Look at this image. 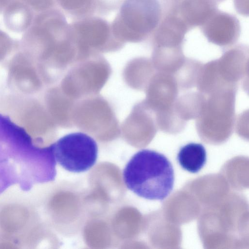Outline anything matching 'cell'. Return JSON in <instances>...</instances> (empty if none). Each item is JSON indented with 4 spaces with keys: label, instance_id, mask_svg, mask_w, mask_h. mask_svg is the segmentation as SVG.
Returning a JSON list of instances; mask_svg holds the SVG:
<instances>
[{
    "label": "cell",
    "instance_id": "cell-1",
    "mask_svg": "<svg viewBox=\"0 0 249 249\" xmlns=\"http://www.w3.org/2000/svg\"><path fill=\"white\" fill-rule=\"evenodd\" d=\"M56 165L52 144L37 145L22 127L0 113V195L14 185L26 192L54 180Z\"/></svg>",
    "mask_w": 249,
    "mask_h": 249
},
{
    "label": "cell",
    "instance_id": "cell-2",
    "mask_svg": "<svg viewBox=\"0 0 249 249\" xmlns=\"http://www.w3.org/2000/svg\"><path fill=\"white\" fill-rule=\"evenodd\" d=\"M127 187L140 197L162 200L172 192L174 173L172 165L163 154L143 149L135 153L123 170Z\"/></svg>",
    "mask_w": 249,
    "mask_h": 249
},
{
    "label": "cell",
    "instance_id": "cell-3",
    "mask_svg": "<svg viewBox=\"0 0 249 249\" xmlns=\"http://www.w3.org/2000/svg\"><path fill=\"white\" fill-rule=\"evenodd\" d=\"M0 195V248L33 249L37 245V217L32 196Z\"/></svg>",
    "mask_w": 249,
    "mask_h": 249
},
{
    "label": "cell",
    "instance_id": "cell-4",
    "mask_svg": "<svg viewBox=\"0 0 249 249\" xmlns=\"http://www.w3.org/2000/svg\"><path fill=\"white\" fill-rule=\"evenodd\" d=\"M70 28L62 11L55 7L38 13L24 32L19 49L41 65L68 42Z\"/></svg>",
    "mask_w": 249,
    "mask_h": 249
},
{
    "label": "cell",
    "instance_id": "cell-5",
    "mask_svg": "<svg viewBox=\"0 0 249 249\" xmlns=\"http://www.w3.org/2000/svg\"><path fill=\"white\" fill-rule=\"evenodd\" d=\"M161 16L157 0H124L111 23L112 31L122 43L140 42L153 33Z\"/></svg>",
    "mask_w": 249,
    "mask_h": 249
},
{
    "label": "cell",
    "instance_id": "cell-6",
    "mask_svg": "<svg viewBox=\"0 0 249 249\" xmlns=\"http://www.w3.org/2000/svg\"><path fill=\"white\" fill-rule=\"evenodd\" d=\"M58 163L74 173L86 171L95 164L98 147L96 141L82 132L67 134L52 144Z\"/></svg>",
    "mask_w": 249,
    "mask_h": 249
},
{
    "label": "cell",
    "instance_id": "cell-7",
    "mask_svg": "<svg viewBox=\"0 0 249 249\" xmlns=\"http://www.w3.org/2000/svg\"><path fill=\"white\" fill-rule=\"evenodd\" d=\"M10 118L22 127L38 146L43 145L42 136L49 128L47 114L43 107L33 96L15 93L6 98Z\"/></svg>",
    "mask_w": 249,
    "mask_h": 249
},
{
    "label": "cell",
    "instance_id": "cell-8",
    "mask_svg": "<svg viewBox=\"0 0 249 249\" xmlns=\"http://www.w3.org/2000/svg\"><path fill=\"white\" fill-rule=\"evenodd\" d=\"M7 70V83L15 93L33 96L44 80L38 63L19 48L3 62Z\"/></svg>",
    "mask_w": 249,
    "mask_h": 249
},
{
    "label": "cell",
    "instance_id": "cell-9",
    "mask_svg": "<svg viewBox=\"0 0 249 249\" xmlns=\"http://www.w3.org/2000/svg\"><path fill=\"white\" fill-rule=\"evenodd\" d=\"M70 26L76 47L81 50L110 49L122 45L114 36L111 23L99 17L77 20Z\"/></svg>",
    "mask_w": 249,
    "mask_h": 249
},
{
    "label": "cell",
    "instance_id": "cell-10",
    "mask_svg": "<svg viewBox=\"0 0 249 249\" xmlns=\"http://www.w3.org/2000/svg\"><path fill=\"white\" fill-rule=\"evenodd\" d=\"M201 27L204 36L211 42L221 46L234 43L241 33L238 19L233 15L218 9Z\"/></svg>",
    "mask_w": 249,
    "mask_h": 249
},
{
    "label": "cell",
    "instance_id": "cell-11",
    "mask_svg": "<svg viewBox=\"0 0 249 249\" xmlns=\"http://www.w3.org/2000/svg\"><path fill=\"white\" fill-rule=\"evenodd\" d=\"M190 30L172 6L153 32L154 39L159 47H178Z\"/></svg>",
    "mask_w": 249,
    "mask_h": 249
},
{
    "label": "cell",
    "instance_id": "cell-12",
    "mask_svg": "<svg viewBox=\"0 0 249 249\" xmlns=\"http://www.w3.org/2000/svg\"><path fill=\"white\" fill-rule=\"evenodd\" d=\"M213 0H179L172 6L192 29L201 26L217 10Z\"/></svg>",
    "mask_w": 249,
    "mask_h": 249
},
{
    "label": "cell",
    "instance_id": "cell-13",
    "mask_svg": "<svg viewBox=\"0 0 249 249\" xmlns=\"http://www.w3.org/2000/svg\"><path fill=\"white\" fill-rule=\"evenodd\" d=\"M3 21L10 30L20 33L31 25L34 18L33 10L21 0H14L4 9Z\"/></svg>",
    "mask_w": 249,
    "mask_h": 249
},
{
    "label": "cell",
    "instance_id": "cell-14",
    "mask_svg": "<svg viewBox=\"0 0 249 249\" xmlns=\"http://www.w3.org/2000/svg\"><path fill=\"white\" fill-rule=\"evenodd\" d=\"M66 14L77 20L96 16L110 8L103 0H55Z\"/></svg>",
    "mask_w": 249,
    "mask_h": 249
},
{
    "label": "cell",
    "instance_id": "cell-15",
    "mask_svg": "<svg viewBox=\"0 0 249 249\" xmlns=\"http://www.w3.org/2000/svg\"><path fill=\"white\" fill-rule=\"evenodd\" d=\"M177 160L183 169L192 173H196L206 164L207 152L202 144L189 143L180 148Z\"/></svg>",
    "mask_w": 249,
    "mask_h": 249
},
{
    "label": "cell",
    "instance_id": "cell-16",
    "mask_svg": "<svg viewBox=\"0 0 249 249\" xmlns=\"http://www.w3.org/2000/svg\"><path fill=\"white\" fill-rule=\"evenodd\" d=\"M19 42L13 40L7 33L0 29V63L4 62L19 48Z\"/></svg>",
    "mask_w": 249,
    "mask_h": 249
},
{
    "label": "cell",
    "instance_id": "cell-17",
    "mask_svg": "<svg viewBox=\"0 0 249 249\" xmlns=\"http://www.w3.org/2000/svg\"><path fill=\"white\" fill-rule=\"evenodd\" d=\"M38 13L55 7V0H21Z\"/></svg>",
    "mask_w": 249,
    "mask_h": 249
},
{
    "label": "cell",
    "instance_id": "cell-18",
    "mask_svg": "<svg viewBox=\"0 0 249 249\" xmlns=\"http://www.w3.org/2000/svg\"><path fill=\"white\" fill-rule=\"evenodd\" d=\"M234 4L238 13L244 16L249 15V0H234Z\"/></svg>",
    "mask_w": 249,
    "mask_h": 249
},
{
    "label": "cell",
    "instance_id": "cell-19",
    "mask_svg": "<svg viewBox=\"0 0 249 249\" xmlns=\"http://www.w3.org/2000/svg\"><path fill=\"white\" fill-rule=\"evenodd\" d=\"M14 0H0V14L5 7Z\"/></svg>",
    "mask_w": 249,
    "mask_h": 249
},
{
    "label": "cell",
    "instance_id": "cell-20",
    "mask_svg": "<svg viewBox=\"0 0 249 249\" xmlns=\"http://www.w3.org/2000/svg\"><path fill=\"white\" fill-rule=\"evenodd\" d=\"M213 0L214 2H215L217 4H218L224 0Z\"/></svg>",
    "mask_w": 249,
    "mask_h": 249
}]
</instances>
